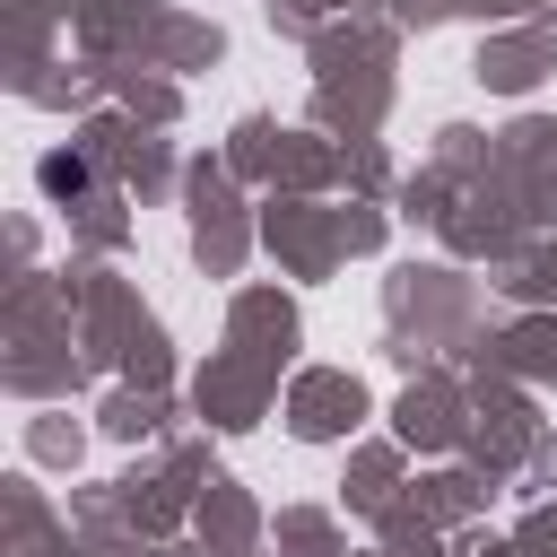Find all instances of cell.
I'll list each match as a JSON object with an SVG mask.
<instances>
[{
  "instance_id": "6da1fadb",
  "label": "cell",
  "mask_w": 557,
  "mask_h": 557,
  "mask_svg": "<svg viewBox=\"0 0 557 557\" xmlns=\"http://www.w3.org/2000/svg\"><path fill=\"white\" fill-rule=\"evenodd\" d=\"M44 183H52V191H87V165H78V157H44Z\"/></svg>"
}]
</instances>
